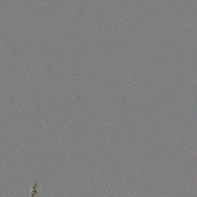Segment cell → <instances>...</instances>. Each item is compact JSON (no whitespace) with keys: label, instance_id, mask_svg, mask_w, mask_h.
<instances>
[{"label":"cell","instance_id":"obj_1","mask_svg":"<svg viewBox=\"0 0 197 197\" xmlns=\"http://www.w3.org/2000/svg\"><path fill=\"white\" fill-rule=\"evenodd\" d=\"M129 196H130V197H132V195H130V194H129ZM117 197H120V196H118V195H117Z\"/></svg>","mask_w":197,"mask_h":197}]
</instances>
